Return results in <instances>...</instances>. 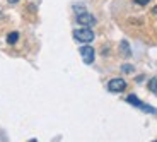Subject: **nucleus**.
<instances>
[{"mask_svg":"<svg viewBox=\"0 0 157 142\" xmlns=\"http://www.w3.org/2000/svg\"><path fill=\"white\" fill-rule=\"evenodd\" d=\"M74 38L80 43H90V41L94 40V33L92 29L87 28V26H82V28L78 29H74Z\"/></svg>","mask_w":157,"mask_h":142,"instance_id":"1","label":"nucleus"},{"mask_svg":"<svg viewBox=\"0 0 157 142\" xmlns=\"http://www.w3.org/2000/svg\"><path fill=\"white\" fill-rule=\"evenodd\" d=\"M77 22L80 24V26H87V28H90V26H94L96 24V17L86 10V12L77 14Z\"/></svg>","mask_w":157,"mask_h":142,"instance_id":"2","label":"nucleus"},{"mask_svg":"<svg viewBox=\"0 0 157 142\" xmlns=\"http://www.w3.org/2000/svg\"><path fill=\"white\" fill-rule=\"evenodd\" d=\"M108 89H109L111 93H123L126 89V82L123 79H120V77L111 79L109 82H108Z\"/></svg>","mask_w":157,"mask_h":142,"instance_id":"3","label":"nucleus"},{"mask_svg":"<svg viewBox=\"0 0 157 142\" xmlns=\"http://www.w3.org/2000/svg\"><path fill=\"white\" fill-rule=\"evenodd\" d=\"M80 55H82V60L87 63V65H90V63L94 62V48L92 46H80Z\"/></svg>","mask_w":157,"mask_h":142,"instance_id":"4","label":"nucleus"},{"mask_svg":"<svg viewBox=\"0 0 157 142\" xmlns=\"http://www.w3.org/2000/svg\"><path fill=\"white\" fill-rule=\"evenodd\" d=\"M17 40H19V33H17V31L9 33V36H7V43H9V45H14Z\"/></svg>","mask_w":157,"mask_h":142,"instance_id":"5","label":"nucleus"},{"mask_svg":"<svg viewBox=\"0 0 157 142\" xmlns=\"http://www.w3.org/2000/svg\"><path fill=\"white\" fill-rule=\"evenodd\" d=\"M126 103H130V105H133V106H140V105H142V101H140V99H138L135 94H130L128 98H126Z\"/></svg>","mask_w":157,"mask_h":142,"instance_id":"6","label":"nucleus"},{"mask_svg":"<svg viewBox=\"0 0 157 142\" xmlns=\"http://www.w3.org/2000/svg\"><path fill=\"white\" fill-rule=\"evenodd\" d=\"M149 89H150V93L157 94V77H152V79L149 81Z\"/></svg>","mask_w":157,"mask_h":142,"instance_id":"7","label":"nucleus"},{"mask_svg":"<svg viewBox=\"0 0 157 142\" xmlns=\"http://www.w3.org/2000/svg\"><path fill=\"white\" fill-rule=\"evenodd\" d=\"M121 51L125 53V57H130V45L126 41H121Z\"/></svg>","mask_w":157,"mask_h":142,"instance_id":"8","label":"nucleus"},{"mask_svg":"<svg viewBox=\"0 0 157 142\" xmlns=\"http://www.w3.org/2000/svg\"><path fill=\"white\" fill-rule=\"evenodd\" d=\"M138 108H142V110H144V111H149V113H157V110H155V108L149 106V105H144V103H142V105H140V106H138Z\"/></svg>","mask_w":157,"mask_h":142,"instance_id":"9","label":"nucleus"},{"mask_svg":"<svg viewBox=\"0 0 157 142\" xmlns=\"http://www.w3.org/2000/svg\"><path fill=\"white\" fill-rule=\"evenodd\" d=\"M121 70H123V72H128V74H132V72H133L135 69H133V65H123Z\"/></svg>","mask_w":157,"mask_h":142,"instance_id":"10","label":"nucleus"},{"mask_svg":"<svg viewBox=\"0 0 157 142\" xmlns=\"http://www.w3.org/2000/svg\"><path fill=\"white\" fill-rule=\"evenodd\" d=\"M74 9H75V12H77V14H80V12H86V7H80V5H74Z\"/></svg>","mask_w":157,"mask_h":142,"instance_id":"11","label":"nucleus"},{"mask_svg":"<svg viewBox=\"0 0 157 142\" xmlns=\"http://www.w3.org/2000/svg\"><path fill=\"white\" fill-rule=\"evenodd\" d=\"M135 2H137L138 5H147L150 2V0H135Z\"/></svg>","mask_w":157,"mask_h":142,"instance_id":"12","label":"nucleus"},{"mask_svg":"<svg viewBox=\"0 0 157 142\" xmlns=\"http://www.w3.org/2000/svg\"><path fill=\"white\" fill-rule=\"evenodd\" d=\"M152 14H154V16H157V5H155V7L152 9Z\"/></svg>","mask_w":157,"mask_h":142,"instance_id":"13","label":"nucleus"},{"mask_svg":"<svg viewBox=\"0 0 157 142\" xmlns=\"http://www.w3.org/2000/svg\"><path fill=\"white\" fill-rule=\"evenodd\" d=\"M9 4H17V2H19V0H7Z\"/></svg>","mask_w":157,"mask_h":142,"instance_id":"14","label":"nucleus"}]
</instances>
